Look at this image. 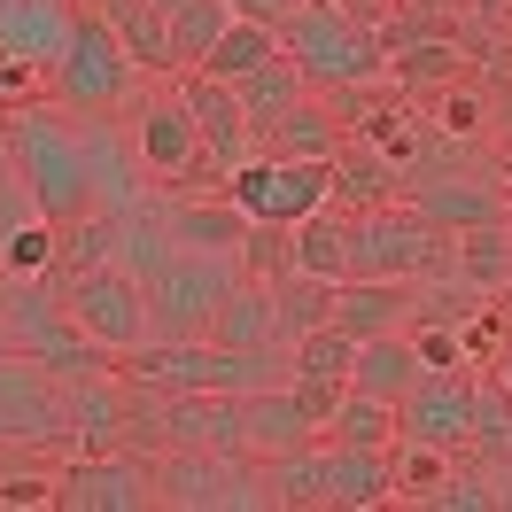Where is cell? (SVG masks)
I'll use <instances>...</instances> for the list:
<instances>
[{
	"label": "cell",
	"instance_id": "30",
	"mask_svg": "<svg viewBox=\"0 0 512 512\" xmlns=\"http://www.w3.org/2000/svg\"><path fill=\"white\" fill-rule=\"evenodd\" d=\"M272 55H288V47H280V24L233 16V24H225V39L210 47V63H202V70H210V78H225V86H241V78H249V70H264Z\"/></svg>",
	"mask_w": 512,
	"mask_h": 512
},
{
	"label": "cell",
	"instance_id": "12",
	"mask_svg": "<svg viewBox=\"0 0 512 512\" xmlns=\"http://www.w3.org/2000/svg\"><path fill=\"white\" fill-rule=\"evenodd\" d=\"M179 101L194 109V132H202L210 179L225 187V179L256 156V125H249V109H241V94H233L225 78H210V70H179Z\"/></svg>",
	"mask_w": 512,
	"mask_h": 512
},
{
	"label": "cell",
	"instance_id": "47",
	"mask_svg": "<svg viewBox=\"0 0 512 512\" xmlns=\"http://www.w3.org/2000/svg\"><path fill=\"white\" fill-rule=\"evenodd\" d=\"M466 8H474V16H497V8H505V0H466Z\"/></svg>",
	"mask_w": 512,
	"mask_h": 512
},
{
	"label": "cell",
	"instance_id": "5",
	"mask_svg": "<svg viewBox=\"0 0 512 512\" xmlns=\"http://www.w3.org/2000/svg\"><path fill=\"white\" fill-rule=\"evenodd\" d=\"M156 505H171V512H272V489H264V466L249 450H163Z\"/></svg>",
	"mask_w": 512,
	"mask_h": 512
},
{
	"label": "cell",
	"instance_id": "28",
	"mask_svg": "<svg viewBox=\"0 0 512 512\" xmlns=\"http://www.w3.org/2000/svg\"><path fill=\"white\" fill-rule=\"evenodd\" d=\"M163 24H171V63L202 70V63H210V47L225 39V24H233V0H171Z\"/></svg>",
	"mask_w": 512,
	"mask_h": 512
},
{
	"label": "cell",
	"instance_id": "32",
	"mask_svg": "<svg viewBox=\"0 0 512 512\" xmlns=\"http://www.w3.org/2000/svg\"><path fill=\"white\" fill-rule=\"evenodd\" d=\"M326 443L396 450V404H388V396H365V388H350V396H342V412H334V427H326Z\"/></svg>",
	"mask_w": 512,
	"mask_h": 512
},
{
	"label": "cell",
	"instance_id": "34",
	"mask_svg": "<svg viewBox=\"0 0 512 512\" xmlns=\"http://www.w3.org/2000/svg\"><path fill=\"white\" fill-rule=\"evenodd\" d=\"M241 280H264V288H280L295 272V225H272V218H249V233H241Z\"/></svg>",
	"mask_w": 512,
	"mask_h": 512
},
{
	"label": "cell",
	"instance_id": "23",
	"mask_svg": "<svg viewBox=\"0 0 512 512\" xmlns=\"http://www.w3.org/2000/svg\"><path fill=\"white\" fill-rule=\"evenodd\" d=\"M264 466V489H272V512H295V505H326V466H334V443H303V450H280V458H256Z\"/></svg>",
	"mask_w": 512,
	"mask_h": 512
},
{
	"label": "cell",
	"instance_id": "26",
	"mask_svg": "<svg viewBox=\"0 0 512 512\" xmlns=\"http://www.w3.org/2000/svg\"><path fill=\"white\" fill-rule=\"evenodd\" d=\"M295 272L350 280V210L342 202H326V210H311V218L295 225Z\"/></svg>",
	"mask_w": 512,
	"mask_h": 512
},
{
	"label": "cell",
	"instance_id": "49",
	"mask_svg": "<svg viewBox=\"0 0 512 512\" xmlns=\"http://www.w3.org/2000/svg\"><path fill=\"white\" fill-rule=\"evenodd\" d=\"M0 8H16V0H0Z\"/></svg>",
	"mask_w": 512,
	"mask_h": 512
},
{
	"label": "cell",
	"instance_id": "10",
	"mask_svg": "<svg viewBox=\"0 0 512 512\" xmlns=\"http://www.w3.org/2000/svg\"><path fill=\"white\" fill-rule=\"evenodd\" d=\"M0 427L8 443H70V381H55L39 357L0 350Z\"/></svg>",
	"mask_w": 512,
	"mask_h": 512
},
{
	"label": "cell",
	"instance_id": "29",
	"mask_svg": "<svg viewBox=\"0 0 512 512\" xmlns=\"http://www.w3.org/2000/svg\"><path fill=\"white\" fill-rule=\"evenodd\" d=\"M466 450L481 466H505L512 458V388L497 381V365L474 373V427H466Z\"/></svg>",
	"mask_w": 512,
	"mask_h": 512
},
{
	"label": "cell",
	"instance_id": "48",
	"mask_svg": "<svg viewBox=\"0 0 512 512\" xmlns=\"http://www.w3.org/2000/svg\"><path fill=\"white\" fill-rule=\"evenodd\" d=\"M8 450H16V443H8V427H0V458H8Z\"/></svg>",
	"mask_w": 512,
	"mask_h": 512
},
{
	"label": "cell",
	"instance_id": "41",
	"mask_svg": "<svg viewBox=\"0 0 512 512\" xmlns=\"http://www.w3.org/2000/svg\"><path fill=\"white\" fill-rule=\"evenodd\" d=\"M295 388V404H303V419H311V427H334V412H342V396H350V381H288Z\"/></svg>",
	"mask_w": 512,
	"mask_h": 512
},
{
	"label": "cell",
	"instance_id": "37",
	"mask_svg": "<svg viewBox=\"0 0 512 512\" xmlns=\"http://www.w3.org/2000/svg\"><path fill=\"white\" fill-rule=\"evenodd\" d=\"M388 458H396V497H404V505H419V497H427V489H435V481H443L466 450H435V443H404V435H396V450H388Z\"/></svg>",
	"mask_w": 512,
	"mask_h": 512
},
{
	"label": "cell",
	"instance_id": "51",
	"mask_svg": "<svg viewBox=\"0 0 512 512\" xmlns=\"http://www.w3.org/2000/svg\"><path fill=\"white\" fill-rule=\"evenodd\" d=\"M505 466H512V458H505Z\"/></svg>",
	"mask_w": 512,
	"mask_h": 512
},
{
	"label": "cell",
	"instance_id": "3",
	"mask_svg": "<svg viewBox=\"0 0 512 512\" xmlns=\"http://www.w3.org/2000/svg\"><path fill=\"white\" fill-rule=\"evenodd\" d=\"M47 94L63 101L70 117H125L132 101L148 94V70L125 55V39H117V24L101 8H78V32L47 70Z\"/></svg>",
	"mask_w": 512,
	"mask_h": 512
},
{
	"label": "cell",
	"instance_id": "22",
	"mask_svg": "<svg viewBox=\"0 0 512 512\" xmlns=\"http://www.w3.org/2000/svg\"><path fill=\"white\" fill-rule=\"evenodd\" d=\"M210 342H225V350H288L280 342V295L264 280H241L225 295V311L210 319Z\"/></svg>",
	"mask_w": 512,
	"mask_h": 512
},
{
	"label": "cell",
	"instance_id": "16",
	"mask_svg": "<svg viewBox=\"0 0 512 512\" xmlns=\"http://www.w3.org/2000/svg\"><path fill=\"white\" fill-rule=\"evenodd\" d=\"M132 373L125 365H109L94 381H70V443L78 450H125L132 435Z\"/></svg>",
	"mask_w": 512,
	"mask_h": 512
},
{
	"label": "cell",
	"instance_id": "7",
	"mask_svg": "<svg viewBox=\"0 0 512 512\" xmlns=\"http://www.w3.org/2000/svg\"><path fill=\"white\" fill-rule=\"evenodd\" d=\"M443 264H450V233H435L404 202H381V210L350 218V280H427Z\"/></svg>",
	"mask_w": 512,
	"mask_h": 512
},
{
	"label": "cell",
	"instance_id": "42",
	"mask_svg": "<svg viewBox=\"0 0 512 512\" xmlns=\"http://www.w3.org/2000/svg\"><path fill=\"white\" fill-rule=\"evenodd\" d=\"M16 187H24V171H16V148H8V125H0V233L16 225Z\"/></svg>",
	"mask_w": 512,
	"mask_h": 512
},
{
	"label": "cell",
	"instance_id": "40",
	"mask_svg": "<svg viewBox=\"0 0 512 512\" xmlns=\"http://www.w3.org/2000/svg\"><path fill=\"white\" fill-rule=\"evenodd\" d=\"M412 334V350L427 373H458L466 365V326H404Z\"/></svg>",
	"mask_w": 512,
	"mask_h": 512
},
{
	"label": "cell",
	"instance_id": "4",
	"mask_svg": "<svg viewBox=\"0 0 512 512\" xmlns=\"http://www.w3.org/2000/svg\"><path fill=\"white\" fill-rule=\"evenodd\" d=\"M233 288H241L233 249H179L148 280V342H210V319L225 311Z\"/></svg>",
	"mask_w": 512,
	"mask_h": 512
},
{
	"label": "cell",
	"instance_id": "6",
	"mask_svg": "<svg viewBox=\"0 0 512 512\" xmlns=\"http://www.w3.org/2000/svg\"><path fill=\"white\" fill-rule=\"evenodd\" d=\"M132 125V148H140V171H148V187L156 194H210V156H202V132H194V109L171 94H140L125 109Z\"/></svg>",
	"mask_w": 512,
	"mask_h": 512
},
{
	"label": "cell",
	"instance_id": "13",
	"mask_svg": "<svg viewBox=\"0 0 512 512\" xmlns=\"http://www.w3.org/2000/svg\"><path fill=\"white\" fill-rule=\"evenodd\" d=\"M404 210L435 225V233H474V225H505L512 218V187L489 179V171H450V179H419V187H396Z\"/></svg>",
	"mask_w": 512,
	"mask_h": 512
},
{
	"label": "cell",
	"instance_id": "14",
	"mask_svg": "<svg viewBox=\"0 0 512 512\" xmlns=\"http://www.w3.org/2000/svg\"><path fill=\"white\" fill-rule=\"evenodd\" d=\"M466 427H474V373H419L404 396H396V435L404 443H435V450H466Z\"/></svg>",
	"mask_w": 512,
	"mask_h": 512
},
{
	"label": "cell",
	"instance_id": "15",
	"mask_svg": "<svg viewBox=\"0 0 512 512\" xmlns=\"http://www.w3.org/2000/svg\"><path fill=\"white\" fill-rule=\"evenodd\" d=\"M350 148V117L334 109V94H311L295 101L288 117H272V125L256 132V156H303V163H334Z\"/></svg>",
	"mask_w": 512,
	"mask_h": 512
},
{
	"label": "cell",
	"instance_id": "2",
	"mask_svg": "<svg viewBox=\"0 0 512 512\" xmlns=\"http://www.w3.org/2000/svg\"><path fill=\"white\" fill-rule=\"evenodd\" d=\"M280 47L295 55V70L319 86V94H342V86H381L388 70V39L357 16V8H319V0H295V16L280 24Z\"/></svg>",
	"mask_w": 512,
	"mask_h": 512
},
{
	"label": "cell",
	"instance_id": "35",
	"mask_svg": "<svg viewBox=\"0 0 512 512\" xmlns=\"http://www.w3.org/2000/svg\"><path fill=\"white\" fill-rule=\"evenodd\" d=\"M295 381H350V365H357V334H342V326L326 319V326H311L303 342H295Z\"/></svg>",
	"mask_w": 512,
	"mask_h": 512
},
{
	"label": "cell",
	"instance_id": "19",
	"mask_svg": "<svg viewBox=\"0 0 512 512\" xmlns=\"http://www.w3.org/2000/svg\"><path fill=\"white\" fill-rule=\"evenodd\" d=\"M241 427H249V458H280V450H303L319 443V427L303 419V404H295V388H256V396H241Z\"/></svg>",
	"mask_w": 512,
	"mask_h": 512
},
{
	"label": "cell",
	"instance_id": "25",
	"mask_svg": "<svg viewBox=\"0 0 512 512\" xmlns=\"http://www.w3.org/2000/svg\"><path fill=\"white\" fill-rule=\"evenodd\" d=\"M334 202H342L350 218H357V210H381V202H396V163H388L373 140H357V132H350V148L334 156Z\"/></svg>",
	"mask_w": 512,
	"mask_h": 512
},
{
	"label": "cell",
	"instance_id": "31",
	"mask_svg": "<svg viewBox=\"0 0 512 512\" xmlns=\"http://www.w3.org/2000/svg\"><path fill=\"white\" fill-rule=\"evenodd\" d=\"M233 94H241V109H249V125L264 132L272 117H288L295 101L311 94V78L295 70V55H272V63H264V70H249V78H241Z\"/></svg>",
	"mask_w": 512,
	"mask_h": 512
},
{
	"label": "cell",
	"instance_id": "45",
	"mask_svg": "<svg viewBox=\"0 0 512 512\" xmlns=\"http://www.w3.org/2000/svg\"><path fill=\"white\" fill-rule=\"evenodd\" d=\"M489 481H497V512H512V466H489Z\"/></svg>",
	"mask_w": 512,
	"mask_h": 512
},
{
	"label": "cell",
	"instance_id": "44",
	"mask_svg": "<svg viewBox=\"0 0 512 512\" xmlns=\"http://www.w3.org/2000/svg\"><path fill=\"white\" fill-rule=\"evenodd\" d=\"M489 132L512 148V86H497V94H489Z\"/></svg>",
	"mask_w": 512,
	"mask_h": 512
},
{
	"label": "cell",
	"instance_id": "17",
	"mask_svg": "<svg viewBox=\"0 0 512 512\" xmlns=\"http://www.w3.org/2000/svg\"><path fill=\"white\" fill-rule=\"evenodd\" d=\"M156 210H163V225H171L179 249H241V233H249V210H241L225 187H210V194H163Z\"/></svg>",
	"mask_w": 512,
	"mask_h": 512
},
{
	"label": "cell",
	"instance_id": "43",
	"mask_svg": "<svg viewBox=\"0 0 512 512\" xmlns=\"http://www.w3.org/2000/svg\"><path fill=\"white\" fill-rule=\"evenodd\" d=\"M233 16H256V24H288L295 0H233Z\"/></svg>",
	"mask_w": 512,
	"mask_h": 512
},
{
	"label": "cell",
	"instance_id": "20",
	"mask_svg": "<svg viewBox=\"0 0 512 512\" xmlns=\"http://www.w3.org/2000/svg\"><path fill=\"white\" fill-rule=\"evenodd\" d=\"M396 497V458L388 450H350L334 443V466H326V512H373Z\"/></svg>",
	"mask_w": 512,
	"mask_h": 512
},
{
	"label": "cell",
	"instance_id": "11",
	"mask_svg": "<svg viewBox=\"0 0 512 512\" xmlns=\"http://www.w3.org/2000/svg\"><path fill=\"white\" fill-rule=\"evenodd\" d=\"M63 512H148L156 505V466L140 450H78V466L55 474Z\"/></svg>",
	"mask_w": 512,
	"mask_h": 512
},
{
	"label": "cell",
	"instance_id": "27",
	"mask_svg": "<svg viewBox=\"0 0 512 512\" xmlns=\"http://www.w3.org/2000/svg\"><path fill=\"white\" fill-rule=\"evenodd\" d=\"M427 365H419L412 334H381V342H357V365H350V388H365V396H404V388L419 381Z\"/></svg>",
	"mask_w": 512,
	"mask_h": 512
},
{
	"label": "cell",
	"instance_id": "9",
	"mask_svg": "<svg viewBox=\"0 0 512 512\" xmlns=\"http://www.w3.org/2000/svg\"><path fill=\"white\" fill-rule=\"evenodd\" d=\"M225 194L249 210V218H272V225H303L311 210L334 202V163H303V156H249Z\"/></svg>",
	"mask_w": 512,
	"mask_h": 512
},
{
	"label": "cell",
	"instance_id": "36",
	"mask_svg": "<svg viewBox=\"0 0 512 512\" xmlns=\"http://www.w3.org/2000/svg\"><path fill=\"white\" fill-rule=\"evenodd\" d=\"M32 272H55V225L32 210V225L16 218L0 233V280H32Z\"/></svg>",
	"mask_w": 512,
	"mask_h": 512
},
{
	"label": "cell",
	"instance_id": "21",
	"mask_svg": "<svg viewBox=\"0 0 512 512\" xmlns=\"http://www.w3.org/2000/svg\"><path fill=\"white\" fill-rule=\"evenodd\" d=\"M70 32H78V8H63V0H16V8H0V47L8 55H32L47 70L70 47Z\"/></svg>",
	"mask_w": 512,
	"mask_h": 512
},
{
	"label": "cell",
	"instance_id": "50",
	"mask_svg": "<svg viewBox=\"0 0 512 512\" xmlns=\"http://www.w3.org/2000/svg\"><path fill=\"white\" fill-rule=\"evenodd\" d=\"M0 350H8V342H0Z\"/></svg>",
	"mask_w": 512,
	"mask_h": 512
},
{
	"label": "cell",
	"instance_id": "39",
	"mask_svg": "<svg viewBox=\"0 0 512 512\" xmlns=\"http://www.w3.org/2000/svg\"><path fill=\"white\" fill-rule=\"evenodd\" d=\"M435 125L450 132V140H489V94H474V86H443L435 94Z\"/></svg>",
	"mask_w": 512,
	"mask_h": 512
},
{
	"label": "cell",
	"instance_id": "8",
	"mask_svg": "<svg viewBox=\"0 0 512 512\" xmlns=\"http://www.w3.org/2000/svg\"><path fill=\"white\" fill-rule=\"evenodd\" d=\"M63 303H70V319L86 326L109 357H132L140 342H148V288L132 280L117 256L94 264V272H70V280H63Z\"/></svg>",
	"mask_w": 512,
	"mask_h": 512
},
{
	"label": "cell",
	"instance_id": "18",
	"mask_svg": "<svg viewBox=\"0 0 512 512\" xmlns=\"http://www.w3.org/2000/svg\"><path fill=\"white\" fill-rule=\"evenodd\" d=\"M334 326L357 342H381L412 326V280H342L334 288Z\"/></svg>",
	"mask_w": 512,
	"mask_h": 512
},
{
	"label": "cell",
	"instance_id": "38",
	"mask_svg": "<svg viewBox=\"0 0 512 512\" xmlns=\"http://www.w3.org/2000/svg\"><path fill=\"white\" fill-rule=\"evenodd\" d=\"M419 512H497V481H489V466H450L419 497Z\"/></svg>",
	"mask_w": 512,
	"mask_h": 512
},
{
	"label": "cell",
	"instance_id": "24",
	"mask_svg": "<svg viewBox=\"0 0 512 512\" xmlns=\"http://www.w3.org/2000/svg\"><path fill=\"white\" fill-rule=\"evenodd\" d=\"M450 272L481 295L512 288V218L505 225H474V233H450Z\"/></svg>",
	"mask_w": 512,
	"mask_h": 512
},
{
	"label": "cell",
	"instance_id": "46",
	"mask_svg": "<svg viewBox=\"0 0 512 512\" xmlns=\"http://www.w3.org/2000/svg\"><path fill=\"white\" fill-rule=\"evenodd\" d=\"M497 381L512 388V342H505V350H497Z\"/></svg>",
	"mask_w": 512,
	"mask_h": 512
},
{
	"label": "cell",
	"instance_id": "33",
	"mask_svg": "<svg viewBox=\"0 0 512 512\" xmlns=\"http://www.w3.org/2000/svg\"><path fill=\"white\" fill-rule=\"evenodd\" d=\"M334 288H342V280H311V272H288V280H280V342H303V334H311V326H326L334 319Z\"/></svg>",
	"mask_w": 512,
	"mask_h": 512
},
{
	"label": "cell",
	"instance_id": "1",
	"mask_svg": "<svg viewBox=\"0 0 512 512\" xmlns=\"http://www.w3.org/2000/svg\"><path fill=\"white\" fill-rule=\"evenodd\" d=\"M16 125H8V148H16V171H24V202H32L39 218L55 225H78L86 210H94V171H86V125L70 117L63 101L47 109V101H32V109H8Z\"/></svg>",
	"mask_w": 512,
	"mask_h": 512
}]
</instances>
